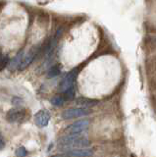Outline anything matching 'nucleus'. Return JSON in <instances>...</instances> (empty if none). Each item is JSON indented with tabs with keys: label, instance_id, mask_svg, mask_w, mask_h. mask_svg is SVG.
I'll use <instances>...</instances> for the list:
<instances>
[{
	"label": "nucleus",
	"instance_id": "obj_1",
	"mask_svg": "<svg viewBox=\"0 0 156 157\" xmlns=\"http://www.w3.org/2000/svg\"><path fill=\"white\" fill-rule=\"evenodd\" d=\"M58 144L61 146V148L65 150L76 149V148H84L90 144V141L89 139L78 135H67L65 136L61 137L58 141Z\"/></svg>",
	"mask_w": 156,
	"mask_h": 157
},
{
	"label": "nucleus",
	"instance_id": "obj_5",
	"mask_svg": "<svg viewBox=\"0 0 156 157\" xmlns=\"http://www.w3.org/2000/svg\"><path fill=\"white\" fill-rule=\"evenodd\" d=\"M93 154V150L91 148H76L66 150L64 153L56 157H89Z\"/></svg>",
	"mask_w": 156,
	"mask_h": 157
},
{
	"label": "nucleus",
	"instance_id": "obj_10",
	"mask_svg": "<svg viewBox=\"0 0 156 157\" xmlns=\"http://www.w3.org/2000/svg\"><path fill=\"white\" fill-rule=\"evenodd\" d=\"M76 103L78 105H80L84 108H89V107H93L98 104V100L91 99V98H87V97H80L76 100Z\"/></svg>",
	"mask_w": 156,
	"mask_h": 157
},
{
	"label": "nucleus",
	"instance_id": "obj_15",
	"mask_svg": "<svg viewBox=\"0 0 156 157\" xmlns=\"http://www.w3.org/2000/svg\"><path fill=\"white\" fill-rule=\"evenodd\" d=\"M16 155L18 157H26L28 155V150L24 146H21L16 150Z\"/></svg>",
	"mask_w": 156,
	"mask_h": 157
},
{
	"label": "nucleus",
	"instance_id": "obj_14",
	"mask_svg": "<svg viewBox=\"0 0 156 157\" xmlns=\"http://www.w3.org/2000/svg\"><path fill=\"white\" fill-rule=\"evenodd\" d=\"M9 64V58L7 56H1L0 57V71L4 70Z\"/></svg>",
	"mask_w": 156,
	"mask_h": 157
},
{
	"label": "nucleus",
	"instance_id": "obj_11",
	"mask_svg": "<svg viewBox=\"0 0 156 157\" xmlns=\"http://www.w3.org/2000/svg\"><path fill=\"white\" fill-rule=\"evenodd\" d=\"M61 73V69L58 65H55L53 66L49 69V71L47 73V77L48 78H54V77H57L58 75H60Z\"/></svg>",
	"mask_w": 156,
	"mask_h": 157
},
{
	"label": "nucleus",
	"instance_id": "obj_16",
	"mask_svg": "<svg viewBox=\"0 0 156 157\" xmlns=\"http://www.w3.org/2000/svg\"><path fill=\"white\" fill-rule=\"evenodd\" d=\"M4 145H5V144H4V141L2 140H0V150L4 148Z\"/></svg>",
	"mask_w": 156,
	"mask_h": 157
},
{
	"label": "nucleus",
	"instance_id": "obj_8",
	"mask_svg": "<svg viewBox=\"0 0 156 157\" xmlns=\"http://www.w3.org/2000/svg\"><path fill=\"white\" fill-rule=\"evenodd\" d=\"M50 120V114L48 113L47 111L44 110H40L38 111L36 116H35V121H36V124L38 127H45L48 125Z\"/></svg>",
	"mask_w": 156,
	"mask_h": 157
},
{
	"label": "nucleus",
	"instance_id": "obj_9",
	"mask_svg": "<svg viewBox=\"0 0 156 157\" xmlns=\"http://www.w3.org/2000/svg\"><path fill=\"white\" fill-rule=\"evenodd\" d=\"M24 56H25V55H24V51L19 52L17 55L14 57L10 62H9V64H8V69H9V70H10V71H15V70H17V69H19Z\"/></svg>",
	"mask_w": 156,
	"mask_h": 157
},
{
	"label": "nucleus",
	"instance_id": "obj_6",
	"mask_svg": "<svg viewBox=\"0 0 156 157\" xmlns=\"http://www.w3.org/2000/svg\"><path fill=\"white\" fill-rule=\"evenodd\" d=\"M78 75V70L77 69H74V70L70 71L67 75L63 78V80L60 82V90L61 91H66L68 88H70L71 86H73V83H74L76 78Z\"/></svg>",
	"mask_w": 156,
	"mask_h": 157
},
{
	"label": "nucleus",
	"instance_id": "obj_12",
	"mask_svg": "<svg viewBox=\"0 0 156 157\" xmlns=\"http://www.w3.org/2000/svg\"><path fill=\"white\" fill-rule=\"evenodd\" d=\"M51 101V104L54 105V106H62L63 103L65 101V98L64 96H61V95H55L54 97H52Z\"/></svg>",
	"mask_w": 156,
	"mask_h": 157
},
{
	"label": "nucleus",
	"instance_id": "obj_3",
	"mask_svg": "<svg viewBox=\"0 0 156 157\" xmlns=\"http://www.w3.org/2000/svg\"><path fill=\"white\" fill-rule=\"evenodd\" d=\"M90 113V110L87 108L80 107V108H70L65 111L62 112V118L65 120L75 119V118H79L82 116H86Z\"/></svg>",
	"mask_w": 156,
	"mask_h": 157
},
{
	"label": "nucleus",
	"instance_id": "obj_7",
	"mask_svg": "<svg viewBox=\"0 0 156 157\" xmlns=\"http://www.w3.org/2000/svg\"><path fill=\"white\" fill-rule=\"evenodd\" d=\"M38 52H40V49H32V50H31L29 53H27L23 58V60L21 62V65H20V67H19V70L20 71L25 70V69L30 65L33 60H35V58L37 56Z\"/></svg>",
	"mask_w": 156,
	"mask_h": 157
},
{
	"label": "nucleus",
	"instance_id": "obj_2",
	"mask_svg": "<svg viewBox=\"0 0 156 157\" xmlns=\"http://www.w3.org/2000/svg\"><path fill=\"white\" fill-rule=\"evenodd\" d=\"M6 119L11 123H24L30 119V114L25 109H12L7 113Z\"/></svg>",
	"mask_w": 156,
	"mask_h": 157
},
{
	"label": "nucleus",
	"instance_id": "obj_13",
	"mask_svg": "<svg viewBox=\"0 0 156 157\" xmlns=\"http://www.w3.org/2000/svg\"><path fill=\"white\" fill-rule=\"evenodd\" d=\"M75 97V88L74 86H71L68 88L66 91H64V98L65 100H72Z\"/></svg>",
	"mask_w": 156,
	"mask_h": 157
},
{
	"label": "nucleus",
	"instance_id": "obj_4",
	"mask_svg": "<svg viewBox=\"0 0 156 157\" xmlns=\"http://www.w3.org/2000/svg\"><path fill=\"white\" fill-rule=\"evenodd\" d=\"M89 120L82 119V120L73 123L70 126H68L65 129V132L68 135H78V134H81L82 132L86 131L87 129V127H89Z\"/></svg>",
	"mask_w": 156,
	"mask_h": 157
}]
</instances>
